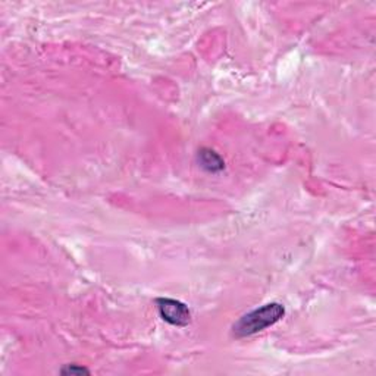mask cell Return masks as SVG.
Masks as SVG:
<instances>
[{
  "mask_svg": "<svg viewBox=\"0 0 376 376\" xmlns=\"http://www.w3.org/2000/svg\"><path fill=\"white\" fill-rule=\"evenodd\" d=\"M285 315V308L279 303H269L259 308H254L250 313L241 316L233 327V332L237 338L250 337L275 325Z\"/></svg>",
  "mask_w": 376,
  "mask_h": 376,
  "instance_id": "cell-1",
  "label": "cell"
},
{
  "mask_svg": "<svg viewBox=\"0 0 376 376\" xmlns=\"http://www.w3.org/2000/svg\"><path fill=\"white\" fill-rule=\"evenodd\" d=\"M157 312L165 322L173 327H185L190 324L191 313L188 307L173 299H157L156 300Z\"/></svg>",
  "mask_w": 376,
  "mask_h": 376,
  "instance_id": "cell-2",
  "label": "cell"
},
{
  "mask_svg": "<svg viewBox=\"0 0 376 376\" xmlns=\"http://www.w3.org/2000/svg\"><path fill=\"white\" fill-rule=\"evenodd\" d=\"M197 157H198L200 166L203 168L205 171H207V172L217 173V172H221L225 168L224 159L217 152H213L210 149H201L198 152Z\"/></svg>",
  "mask_w": 376,
  "mask_h": 376,
  "instance_id": "cell-3",
  "label": "cell"
},
{
  "mask_svg": "<svg viewBox=\"0 0 376 376\" xmlns=\"http://www.w3.org/2000/svg\"><path fill=\"white\" fill-rule=\"evenodd\" d=\"M62 373H65V375H83V373H90V370L83 368V366H78V365H68L62 369Z\"/></svg>",
  "mask_w": 376,
  "mask_h": 376,
  "instance_id": "cell-4",
  "label": "cell"
}]
</instances>
